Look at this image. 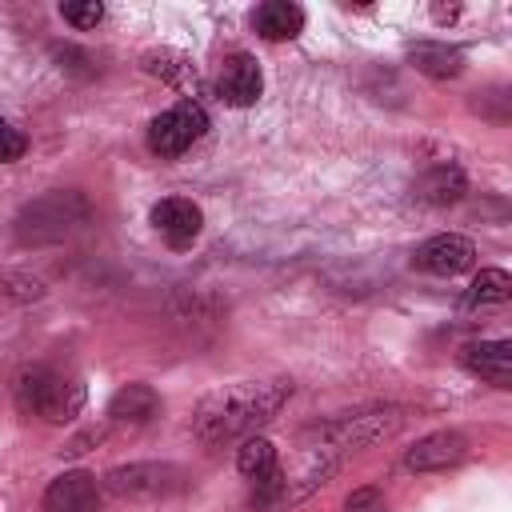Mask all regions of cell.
<instances>
[{
    "mask_svg": "<svg viewBox=\"0 0 512 512\" xmlns=\"http://www.w3.org/2000/svg\"><path fill=\"white\" fill-rule=\"evenodd\" d=\"M292 380H236L216 392H208L192 416V436L204 448H220L244 436H256L276 412L288 404Z\"/></svg>",
    "mask_w": 512,
    "mask_h": 512,
    "instance_id": "1",
    "label": "cell"
},
{
    "mask_svg": "<svg viewBox=\"0 0 512 512\" xmlns=\"http://www.w3.org/2000/svg\"><path fill=\"white\" fill-rule=\"evenodd\" d=\"M12 396H16V408L24 416H36L44 424H68L84 412V384L48 368V364H28L16 372L12 380Z\"/></svg>",
    "mask_w": 512,
    "mask_h": 512,
    "instance_id": "2",
    "label": "cell"
},
{
    "mask_svg": "<svg viewBox=\"0 0 512 512\" xmlns=\"http://www.w3.org/2000/svg\"><path fill=\"white\" fill-rule=\"evenodd\" d=\"M92 216L88 200L76 192V188H56V192H44L36 200H28L16 216V240L20 244H52V240H64L68 232L84 228Z\"/></svg>",
    "mask_w": 512,
    "mask_h": 512,
    "instance_id": "3",
    "label": "cell"
},
{
    "mask_svg": "<svg viewBox=\"0 0 512 512\" xmlns=\"http://www.w3.org/2000/svg\"><path fill=\"white\" fill-rule=\"evenodd\" d=\"M400 424H404V408H396V404L364 408V412H348V416H340V420H332V424L320 428L324 448H316V452L340 460L344 452H356V448H368V444L392 436Z\"/></svg>",
    "mask_w": 512,
    "mask_h": 512,
    "instance_id": "4",
    "label": "cell"
},
{
    "mask_svg": "<svg viewBox=\"0 0 512 512\" xmlns=\"http://www.w3.org/2000/svg\"><path fill=\"white\" fill-rule=\"evenodd\" d=\"M208 132V112L196 100H180L172 108H164L152 124H148V148L164 160L184 156L200 136Z\"/></svg>",
    "mask_w": 512,
    "mask_h": 512,
    "instance_id": "5",
    "label": "cell"
},
{
    "mask_svg": "<svg viewBox=\"0 0 512 512\" xmlns=\"http://www.w3.org/2000/svg\"><path fill=\"white\" fill-rule=\"evenodd\" d=\"M180 484H184V472L168 460H136V464H120L104 476V488L124 500H156V496L176 492Z\"/></svg>",
    "mask_w": 512,
    "mask_h": 512,
    "instance_id": "6",
    "label": "cell"
},
{
    "mask_svg": "<svg viewBox=\"0 0 512 512\" xmlns=\"http://www.w3.org/2000/svg\"><path fill=\"white\" fill-rule=\"evenodd\" d=\"M472 260H476V244L460 232H440L412 252V268L428 276H460L464 268H472Z\"/></svg>",
    "mask_w": 512,
    "mask_h": 512,
    "instance_id": "7",
    "label": "cell"
},
{
    "mask_svg": "<svg viewBox=\"0 0 512 512\" xmlns=\"http://www.w3.org/2000/svg\"><path fill=\"white\" fill-rule=\"evenodd\" d=\"M260 88H264V76H260V64L256 56L248 52H232L224 64H220V76H216V96L232 108H252L260 100Z\"/></svg>",
    "mask_w": 512,
    "mask_h": 512,
    "instance_id": "8",
    "label": "cell"
},
{
    "mask_svg": "<svg viewBox=\"0 0 512 512\" xmlns=\"http://www.w3.org/2000/svg\"><path fill=\"white\" fill-rule=\"evenodd\" d=\"M152 228L172 248H188L200 236V228H204V212H200V204H192L184 196H168V200L152 204Z\"/></svg>",
    "mask_w": 512,
    "mask_h": 512,
    "instance_id": "9",
    "label": "cell"
},
{
    "mask_svg": "<svg viewBox=\"0 0 512 512\" xmlns=\"http://www.w3.org/2000/svg\"><path fill=\"white\" fill-rule=\"evenodd\" d=\"M468 456V436L464 432H428L404 452L408 472H440L448 464H460Z\"/></svg>",
    "mask_w": 512,
    "mask_h": 512,
    "instance_id": "10",
    "label": "cell"
},
{
    "mask_svg": "<svg viewBox=\"0 0 512 512\" xmlns=\"http://www.w3.org/2000/svg\"><path fill=\"white\" fill-rule=\"evenodd\" d=\"M44 512H100V484L92 472H60L44 488Z\"/></svg>",
    "mask_w": 512,
    "mask_h": 512,
    "instance_id": "11",
    "label": "cell"
},
{
    "mask_svg": "<svg viewBox=\"0 0 512 512\" xmlns=\"http://www.w3.org/2000/svg\"><path fill=\"white\" fill-rule=\"evenodd\" d=\"M160 408H164V400L152 384H124L108 400V420L120 428H144L160 416Z\"/></svg>",
    "mask_w": 512,
    "mask_h": 512,
    "instance_id": "12",
    "label": "cell"
},
{
    "mask_svg": "<svg viewBox=\"0 0 512 512\" xmlns=\"http://www.w3.org/2000/svg\"><path fill=\"white\" fill-rule=\"evenodd\" d=\"M464 368L488 380L492 388H512V344L508 340H476L460 352Z\"/></svg>",
    "mask_w": 512,
    "mask_h": 512,
    "instance_id": "13",
    "label": "cell"
},
{
    "mask_svg": "<svg viewBox=\"0 0 512 512\" xmlns=\"http://www.w3.org/2000/svg\"><path fill=\"white\" fill-rule=\"evenodd\" d=\"M252 24H256V32L264 40H292L304 28V8L292 4V0H264L252 12Z\"/></svg>",
    "mask_w": 512,
    "mask_h": 512,
    "instance_id": "14",
    "label": "cell"
},
{
    "mask_svg": "<svg viewBox=\"0 0 512 512\" xmlns=\"http://www.w3.org/2000/svg\"><path fill=\"white\" fill-rule=\"evenodd\" d=\"M464 188H468V180H464V172L456 168V164H436V168H428L420 180H416V200L420 204H432V208H444V204H456L460 196H464Z\"/></svg>",
    "mask_w": 512,
    "mask_h": 512,
    "instance_id": "15",
    "label": "cell"
},
{
    "mask_svg": "<svg viewBox=\"0 0 512 512\" xmlns=\"http://www.w3.org/2000/svg\"><path fill=\"white\" fill-rule=\"evenodd\" d=\"M408 60L416 64V72L424 76H436V80H448L464 68V52L452 48V44H440V40H416L408 44Z\"/></svg>",
    "mask_w": 512,
    "mask_h": 512,
    "instance_id": "16",
    "label": "cell"
},
{
    "mask_svg": "<svg viewBox=\"0 0 512 512\" xmlns=\"http://www.w3.org/2000/svg\"><path fill=\"white\" fill-rule=\"evenodd\" d=\"M512 296V276L504 268H480L464 292V308H488V304H508Z\"/></svg>",
    "mask_w": 512,
    "mask_h": 512,
    "instance_id": "17",
    "label": "cell"
},
{
    "mask_svg": "<svg viewBox=\"0 0 512 512\" xmlns=\"http://www.w3.org/2000/svg\"><path fill=\"white\" fill-rule=\"evenodd\" d=\"M236 468H240V476L252 480V484H260L264 476H272V472H276V448H272V440H264V436H244L240 448H236Z\"/></svg>",
    "mask_w": 512,
    "mask_h": 512,
    "instance_id": "18",
    "label": "cell"
},
{
    "mask_svg": "<svg viewBox=\"0 0 512 512\" xmlns=\"http://www.w3.org/2000/svg\"><path fill=\"white\" fill-rule=\"evenodd\" d=\"M144 68L168 84H184V80H196V68L184 52H172V48H160V52H148L144 56Z\"/></svg>",
    "mask_w": 512,
    "mask_h": 512,
    "instance_id": "19",
    "label": "cell"
},
{
    "mask_svg": "<svg viewBox=\"0 0 512 512\" xmlns=\"http://www.w3.org/2000/svg\"><path fill=\"white\" fill-rule=\"evenodd\" d=\"M60 16L72 28H96L104 20V4H96V0H68V4H60Z\"/></svg>",
    "mask_w": 512,
    "mask_h": 512,
    "instance_id": "20",
    "label": "cell"
},
{
    "mask_svg": "<svg viewBox=\"0 0 512 512\" xmlns=\"http://www.w3.org/2000/svg\"><path fill=\"white\" fill-rule=\"evenodd\" d=\"M24 152H28L24 132H20V128H12V124L0 116V164H16Z\"/></svg>",
    "mask_w": 512,
    "mask_h": 512,
    "instance_id": "21",
    "label": "cell"
},
{
    "mask_svg": "<svg viewBox=\"0 0 512 512\" xmlns=\"http://www.w3.org/2000/svg\"><path fill=\"white\" fill-rule=\"evenodd\" d=\"M344 512H384V496L376 488H356L344 500Z\"/></svg>",
    "mask_w": 512,
    "mask_h": 512,
    "instance_id": "22",
    "label": "cell"
},
{
    "mask_svg": "<svg viewBox=\"0 0 512 512\" xmlns=\"http://www.w3.org/2000/svg\"><path fill=\"white\" fill-rule=\"evenodd\" d=\"M432 16H436V20L444 24V20H456V16H460V8H456V4H452V8H444V4H436V8H432Z\"/></svg>",
    "mask_w": 512,
    "mask_h": 512,
    "instance_id": "23",
    "label": "cell"
}]
</instances>
